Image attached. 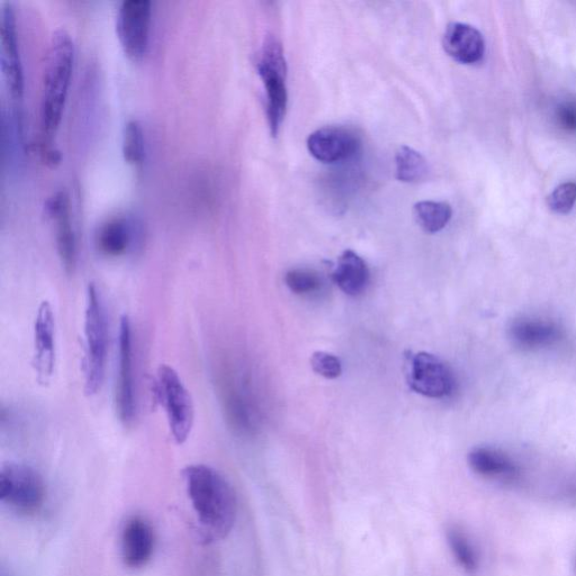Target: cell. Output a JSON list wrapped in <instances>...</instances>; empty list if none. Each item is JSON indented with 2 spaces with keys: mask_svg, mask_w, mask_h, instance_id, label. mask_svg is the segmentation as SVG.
Returning a JSON list of instances; mask_svg holds the SVG:
<instances>
[{
  "mask_svg": "<svg viewBox=\"0 0 576 576\" xmlns=\"http://www.w3.org/2000/svg\"><path fill=\"white\" fill-rule=\"evenodd\" d=\"M184 480L198 521L213 539L227 537L236 524L237 495L230 482L204 464L185 468Z\"/></svg>",
  "mask_w": 576,
  "mask_h": 576,
  "instance_id": "1",
  "label": "cell"
},
{
  "mask_svg": "<svg viewBox=\"0 0 576 576\" xmlns=\"http://www.w3.org/2000/svg\"><path fill=\"white\" fill-rule=\"evenodd\" d=\"M75 63V44L65 29L51 36L42 78L40 104V143L52 144L67 101Z\"/></svg>",
  "mask_w": 576,
  "mask_h": 576,
  "instance_id": "2",
  "label": "cell"
},
{
  "mask_svg": "<svg viewBox=\"0 0 576 576\" xmlns=\"http://www.w3.org/2000/svg\"><path fill=\"white\" fill-rule=\"evenodd\" d=\"M85 393L101 391L108 355V327L101 294L94 283L88 285L85 311Z\"/></svg>",
  "mask_w": 576,
  "mask_h": 576,
  "instance_id": "3",
  "label": "cell"
},
{
  "mask_svg": "<svg viewBox=\"0 0 576 576\" xmlns=\"http://www.w3.org/2000/svg\"><path fill=\"white\" fill-rule=\"evenodd\" d=\"M156 396L165 410L171 436L176 444H185L193 430L195 407L191 393L175 368L168 365L159 367Z\"/></svg>",
  "mask_w": 576,
  "mask_h": 576,
  "instance_id": "4",
  "label": "cell"
},
{
  "mask_svg": "<svg viewBox=\"0 0 576 576\" xmlns=\"http://www.w3.org/2000/svg\"><path fill=\"white\" fill-rule=\"evenodd\" d=\"M257 70L265 87L270 132L276 137L285 119L288 94L284 51L274 36H268L265 40L257 61Z\"/></svg>",
  "mask_w": 576,
  "mask_h": 576,
  "instance_id": "5",
  "label": "cell"
},
{
  "mask_svg": "<svg viewBox=\"0 0 576 576\" xmlns=\"http://www.w3.org/2000/svg\"><path fill=\"white\" fill-rule=\"evenodd\" d=\"M47 488L42 476L31 466L8 463L0 471V500L22 516H34L42 508Z\"/></svg>",
  "mask_w": 576,
  "mask_h": 576,
  "instance_id": "6",
  "label": "cell"
},
{
  "mask_svg": "<svg viewBox=\"0 0 576 576\" xmlns=\"http://www.w3.org/2000/svg\"><path fill=\"white\" fill-rule=\"evenodd\" d=\"M243 383L245 381L227 364H222L216 373V389L225 420L237 434L250 436L257 430V410Z\"/></svg>",
  "mask_w": 576,
  "mask_h": 576,
  "instance_id": "7",
  "label": "cell"
},
{
  "mask_svg": "<svg viewBox=\"0 0 576 576\" xmlns=\"http://www.w3.org/2000/svg\"><path fill=\"white\" fill-rule=\"evenodd\" d=\"M115 404L119 419L125 427L137 418V385L134 374V349L132 323L123 315L119 332V369H117Z\"/></svg>",
  "mask_w": 576,
  "mask_h": 576,
  "instance_id": "8",
  "label": "cell"
},
{
  "mask_svg": "<svg viewBox=\"0 0 576 576\" xmlns=\"http://www.w3.org/2000/svg\"><path fill=\"white\" fill-rule=\"evenodd\" d=\"M151 17L150 0H123L117 9V38L132 60L142 59L148 50Z\"/></svg>",
  "mask_w": 576,
  "mask_h": 576,
  "instance_id": "9",
  "label": "cell"
},
{
  "mask_svg": "<svg viewBox=\"0 0 576 576\" xmlns=\"http://www.w3.org/2000/svg\"><path fill=\"white\" fill-rule=\"evenodd\" d=\"M407 380L414 392L431 399L445 398L453 393L455 386L450 368L425 351L407 356Z\"/></svg>",
  "mask_w": 576,
  "mask_h": 576,
  "instance_id": "10",
  "label": "cell"
},
{
  "mask_svg": "<svg viewBox=\"0 0 576 576\" xmlns=\"http://www.w3.org/2000/svg\"><path fill=\"white\" fill-rule=\"evenodd\" d=\"M33 367L36 380L47 385L57 363V324L52 305L43 301L36 311L33 327Z\"/></svg>",
  "mask_w": 576,
  "mask_h": 576,
  "instance_id": "11",
  "label": "cell"
},
{
  "mask_svg": "<svg viewBox=\"0 0 576 576\" xmlns=\"http://www.w3.org/2000/svg\"><path fill=\"white\" fill-rule=\"evenodd\" d=\"M0 44H2L0 65H2L8 92L16 101H21L25 86L24 69L20 43H18L15 9L11 2H5L2 5Z\"/></svg>",
  "mask_w": 576,
  "mask_h": 576,
  "instance_id": "12",
  "label": "cell"
},
{
  "mask_svg": "<svg viewBox=\"0 0 576 576\" xmlns=\"http://www.w3.org/2000/svg\"><path fill=\"white\" fill-rule=\"evenodd\" d=\"M45 210L53 224L58 255L67 273L77 264V237L72 222L70 196L65 189L54 192L45 203Z\"/></svg>",
  "mask_w": 576,
  "mask_h": 576,
  "instance_id": "13",
  "label": "cell"
},
{
  "mask_svg": "<svg viewBox=\"0 0 576 576\" xmlns=\"http://www.w3.org/2000/svg\"><path fill=\"white\" fill-rule=\"evenodd\" d=\"M141 242L140 230L129 216H110L98 225L95 232V247L107 258H120L138 249Z\"/></svg>",
  "mask_w": 576,
  "mask_h": 576,
  "instance_id": "14",
  "label": "cell"
},
{
  "mask_svg": "<svg viewBox=\"0 0 576 576\" xmlns=\"http://www.w3.org/2000/svg\"><path fill=\"white\" fill-rule=\"evenodd\" d=\"M362 142L355 131L344 126H327L319 129L308 139L311 155L324 164H337L353 158Z\"/></svg>",
  "mask_w": 576,
  "mask_h": 576,
  "instance_id": "15",
  "label": "cell"
},
{
  "mask_svg": "<svg viewBox=\"0 0 576 576\" xmlns=\"http://www.w3.org/2000/svg\"><path fill=\"white\" fill-rule=\"evenodd\" d=\"M156 537L150 522L135 516L126 522L122 533V558L130 569H140L151 560Z\"/></svg>",
  "mask_w": 576,
  "mask_h": 576,
  "instance_id": "16",
  "label": "cell"
},
{
  "mask_svg": "<svg viewBox=\"0 0 576 576\" xmlns=\"http://www.w3.org/2000/svg\"><path fill=\"white\" fill-rule=\"evenodd\" d=\"M443 44L448 56L464 65H474L484 57L483 35L468 24H449L444 34Z\"/></svg>",
  "mask_w": 576,
  "mask_h": 576,
  "instance_id": "17",
  "label": "cell"
},
{
  "mask_svg": "<svg viewBox=\"0 0 576 576\" xmlns=\"http://www.w3.org/2000/svg\"><path fill=\"white\" fill-rule=\"evenodd\" d=\"M509 336L513 344L524 349H540L556 344L562 329L548 320L522 318L511 323Z\"/></svg>",
  "mask_w": 576,
  "mask_h": 576,
  "instance_id": "18",
  "label": "cell"
},
{
  "mask_svg": "<svg viewBox=\"0 0 576 576\" xmlns=\"http://www.w3.org/2000/svg\"><path fill=\"white\" fill-rule=\"evenodd\" d=\"M332 281L347 295L362 294L369 281V270L364 259L355 251L346 250L333 270Z\"/></svg>",
  "mask_w": 576,
  "mask_h": 576,
  "instance_id": "19",
  "label": "cell"
},
{
  "mask_svg": "<svg viewBox=\"0 0 576 576\" xmlns=\"http://www.w3.org/2000/svg\"><path fill=\"white\" fill-rule=\"evenodd\" d=\"M468 465L485 477L510 476L516 472V465L508 455L488 447L473 449L468 455Z\"/></svg>",
  "mask_w": 576,
  "mask_h": 576,
  "instance_id": "20",
  "label": "cell"
},
{
  "mask_svg": "<svg viewBox=\"0 0 576 576\" xmlns=\"http://www.w3.org/2000/svg\"><path fill=\"white\" fill-rule=\"evenodd\" d=\"M396 177L403 183H419L429 174V165L420 152L401 147L395 155Z\"/></svg>",
  "mask_w": 576,
  "mask_h": 576,
  "instance_id": "21",
  "label": "cell"
},
{
  "mask_svg": "<svg viewBox=\"0 0 576 576\" xmlns=\"http://www.w3.org/2000/svg\"><path fill=\"white\" fill-rule=\"evenodd\" d=\"M414 218L422 230L437 233L452 219L453 210L446 202L422 201L414 205Z\"/></svg>",
  "mask_w": 576,
  "mask_h": 576,
  "instance_id": "22",
  "label": "cell"
},
{
  "mask_svg": "<svg viewBox=\"0 0 576 576\" xmlns=\"http://www.w3.org/2000/svg\"><path fill=\"white\" fill-rule=\"evenodd\" d=\"M122 152L124 159L132 165H142L146 157V138H144L142 124L137 119H129L125 122Z\"/></svg>",
  "mask_w": 576,
  "mask_h": 576,
  "instance_id": "23",
  "label": "cell"
},
{
  "mask_svg": "<svg viewBox=\"0 0 576 576\" xmlns=\"http://www.w3.org/2000/svg\"><path fill=\"white\" fill-rule=\"evenodd\" d=\"M447 542L455 560L468 573H474L479 567V558L470 538L456 527L447 531Z\"/></svg>",
  "mask_w": 576,
  "mask_h": 576,
  "instance_id": "24",
  "label": "cell"
},
{
  "mask_svg": "<svg viewBox=\"0 0 576 576\" xmlns=\"http://www.w3.org/2000/svg\"><path fill=\"white\" fill-rule=\"evenodd\" d=\"M285 283L297 295H310L320 290L322 279L312 269L296 268L286 273Z\"/></svg>",
  "mask_w": 576,
  "mask_h": 576,
  "instance_id": "25",
  "label": "cell"
},
{
  "mask_svg": "<svg viewBox=\"0 0 576 576\" xmlns=\"http://www.w3.org/2000/svg\"><path fill=\"white\" fill-rule=\"evenodd\" d=\"M547 202L549 209L557 214L570 213L576 203V183L569 182L556 187Z\"/></svg>",
  "mask_w": 576,
  "mask_h": 576,
  "instance_id": "26",
  "label": "cell"
},
{
  "mask_svg": "<svg viewBox=\"0 0 576 576\" xmlns=\"http://www.w3.org/2000/svg\"><path fill=\"white\" fill-rule=\"evenodd\" d=\"M313 371L328 380H335L342 373L340 359L326 351H317L311 357Z\"/></svg>",
  "mask_w": 576,
  "mask_h": 576,
  "instance_id": "27",
  "label": "cell"
},
{
  "mask_svg": "<svg viewBox=\"0 0 576 576\" xmlns=\"http://www.w3.org/2000/svg\"><path fill=\"white\" fill-rule=\"evenodd\" d=\"M556 120L561 129L576 133V99H567L558 105Z\"/></svg>",
  "mask_w": 576,
  "mask_h": 576,
  "instance_id": "28",
  "label": "cell"
}]
</instances>
